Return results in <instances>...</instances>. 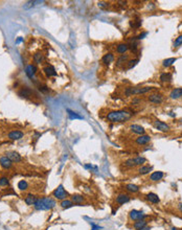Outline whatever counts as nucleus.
I'll use <instances>...</instances> for the list:
<instances>
[{"label":"nucleus","mask_w":182,"mask_h":230,"mask_svg":"<svg viewBox=\"0 0 182 230\" xmlns=\"http://www.w3.org/2000/svg\"><path fill=\"white\" fill-rule=\"evenodd\" d=\"M106 117H107V120L111 122H124L132 117V113L126 110H117V111L109 112Z\"/></svg>","instance_id":"nucleus-1"},{"label":"nucleus","mask_w":182,"mask_h":230,"mask_svg":"<svg viewBox=\"0 0 182 230\" xmlns=\"http://www.w3.org/2000/svg\"><path fill=\"white\" fill-rule=\"evenodd\" d=\"M57 205V202L50 197H43L38 198L36 203L34 204L36 210H49L52 209Z\"/></svg>","instance_id":"nucleus-2"},{"label":"nucleus","mask_w":182,"mask_h":230,"mask_svg":"<svg viewBox=\"0 0 182 230\" xmlns=\"http://www.w3.org/2000/svg\"><path fill=\"white\" fill-rule=\"evenodd\" d=\"M52 195L55 197L57 200H61V201H63V200H65V199L68 197V193H67L66 190H65V188H64V186L62 185V184H60L57 188H55L53 191H52Z\"/></svg>","instance_id":"nucleus-3"},{"label":"nucleus","mask_w":182,"mask_h":230,"mask_svg":"<svg viewBox=\"0 0 182 230\" xmlns=\"http://www.w3.org/2000/svg\"><path fill=\"white\" fill-rule=\"evenodd\" d=\"M153 89V88H151V87H142V88H127L124 93L127 96H130L132 94H142V93H147V92L151 91V90Z\"/></svg>","instance_id":"nucleus-4"},{"label":"nucleus","mask_w":182,"mask_h":230,"mask_svg":"<svg viewBox=\"0 0 182 230\" xmlns=\"http://www.w3.org/2000/svg\"><path fill=\"white\" fill-rule=\"evenodd\" d=\"M129 218H130V220H132V221L136 222V221H140V220H145V218H147V216H145L142 211H140V210L133 209V210H131L130 213H129Z\"/></svg>","instance_id":"nucleus-5"},{"label":"nucleus","mask_w":182,"mask_h":230,"mask_svg":"<svg viewBox=\"0 0 182 230\" xmlns=\"http://www.w3.org/2000/svg\"><path fill=\"white\" fill-rule=\"evenodd\" d=\"M154 126H155V129L160 131V132H168L170 131V126L168 124L163 122V121L160 120L154 121Z\"/></svg>","instance_id":"nucleus-6"},{"label":"nucleus","mask_w":182,"mask_h":230,"mask_svg":"<svg viewBox=\"0 0 182 230\" xmlns=\"http://www.w3.org/2000/svg\"><path fill=\"white\" fill-rule=\"evenodd\" d=\"M6 157L12 161V162H20L21 161V156L19 155V153L15 152V151H11V152H7L5 154Z\"/></svg>","instance_id":"nucleus-7"},{"label":"nucleus","mask_w":182,"mask_h":230,"mask_svg":"<svg viewBox=\"0 0 182 230\" xmlns=\"http://www.w3.org/2000/svg\"><path fill=\"white\" fill-rule=\"evenodd\" d=\"M130 130L134 134H137V135H145V130L143 129V126H139V124H131Z\"/></svg>","instance_id":"nucleus-8"},{"label":"nucleus","mask_w":182,"mask_h":230,"mask_svg":"<svg viewBox=\"0 0 182 230\" xmlns=\"http://www.w3.org/2000/svg\"><path fill=\"white\" fill-rule=\"evenodd\" d=\"M130 195L128 193H119L117 197H116V203L119 205H122L124 203H128L130 201Z\"/></svg>","instance_id":"nucleus-9"},{"label":"nucleus","mask_w":182,"mask_h":230,"mask_svg":"<svg viewBox=\"0 0 182 230\" xmlns=\"http://www.w3.org/2000/svg\"><path fill=\"white\" fill-rule=\"evenodd\" d=\"M23 136H24L23 132L16 130V131H12L11 133H9L7 137H9V139H11V140H19V139H21Z\"/></svg>","instance_id":"nucleus-10"},{"label":"nucleus","mask_w":182,"mask_h":230,"mask_svg":"<svg viewBox=\"0 0 182 230\" xmlns=\"http://www.w3.org/2000/svg\"><path fill=\"white\" fill-rule=\"evenodd\" d=\"M136 143L139 144V145H145V144H147L151 141V137L149 135H140L136 138Z\"/></svg>","instance_id":"nucleus-11"},{"label":"nucleus","mask_w":182,"mask_h":230,"mask_svg":"<svg viewBox=\"0 0 182 230\" xmlns=\"http://www.w3.org/2000/svg\"><path fill=\"white\" fill-rule=\"evenodd\" d=\"M0 165L3 167V168H11L13 165V162L11 160H9L6 156H3V157H1L0 158Z\"/></svg>","instance_id":"nucleus-12"},{"label":"nucleus","mask_w":182,"mask_h":230,"mask_svg":"<svg viewBox=\"0 0 182 230\" xmlns=\"http://www.w3.org/2000/svg\"><path fill=\"white\" fill-rule=\"evenodd\" d=\"M36 72H37V67L34 65H28L25 67V73L29 78H32L35 76Z\"/></svg>","instance_id":"nucleus-13"},{"label":"nucleus","mask_w":182,"mask_h":230,"mask_svg":"<svg viewBox=\"0 0 182 230\" xmlns=\"http://www.w3.org/2000/svg\"><path fill=\"white\" fill-rule=\"evenodd\" d=\"M170 97L172 99H178V98L182 97V88H175L170 91Z\"/></svg>","instance_id":"nucleus-14"},{"label":"nucleus","mask_w":182,"mask_h":230,"mask_svg":"<svg viewBox=\"0 0 182 230\" xmlns=\"http://www.w3.org/2000/svg\"><path fill=\"white\" fill-rule=\"evenodd\" d=\"M163 176H164L163 172H160V170H158V172H154L151 174L150 180L153 182H157V181H159V180H161V179L163 178Z\"/></svg>","instance_id":"nucleus-15"},{"label":"nucleus","mask_w":182,"mask_h":230,"mask_svg":"<svg viewBox=\"0 0 182 230\" xmlns=\"http://www.w3.org/2000/svg\"><path fill=\"white\" fill-rule=\"evenodd\" d=\"M147 201H150L151 203H153V204H158L159 202H160V199H159V197L156 195V193H147Z\"/></svg>","instance_id":"nucleus-16"},{"label":"nucleus","mask_w":182,"mask_h":230,"mask_svg":"<svg viewBox=\"0 0 182 230\" xmlns=\"http://www.w3.org/2000/svg\"><path fill=\"white\" fill-rule=\"evenodd\" d=\"M37 197H36L35 195H32V193H28V195H26L25 199H24V202H25L27 205H34L36 203V201H37Z\"/></svg>","instance_id":"nucleus-17"},{"label":"nucleus","mask_w":182,"mask_h":230,"mask_svg":"<svg viewBox=\"0 0 182 230\" xmlns=\"http://www.w3.org/2000/svg\"><path fill=\"white\" fill-rule=\"evenodd\" d=\"M71 201L76 205H81L84 203L85 198L81 195H71Z\"/></svg>","instance_id":"nucleus-18"},{"label":"nucleus","mask_w":182,"mask_h":230,"mask_svg":"<svg viewBox=\"0 0 182 230\" xmlns=\"http://www.w3.org/2000/svg\"><path fill=\"white\" fill-rule=\"evenodd\" d=\"M153 170V166L152 165H141L138 168V172L140 175H147L150 172Z\"/></svg>","instance_id":"nucleus-19"},{"label":"nucleus","mask_w":182,"mask_h":230,"mask_svg":"<svg viewBox=\"0 0 182 230\" xmlns=\"http://www.w3.org/2000/svg\"><path fill=\"white\" fill-rule=\"evenodd\" d=\"M124 188H126V190H127V191H129V193H138V191H139V186H137L136 184H132V183L127 184Z\"/></svg>","instance_id":"nucleus-20"},{"label":"nucleus","mask_w":182,"mask_h":230,"mask_svg":"<svg viewBox=\"0 0 182 230\" xmlns=\"http://www.w3.org/2000/svg\"><path fill=\"white\" fill-rule=\"evenodd\" d=\"M149 101L154 103H160L162 101V95L161 94H152L149 96Z\"/></svg>","instance_id":"nucleus-21"},{"label":"nucleus","mask_w":182,"mask_h":230,"mask_svg":"<svg viewBox=\"0 0 182 230\" xmlns=\"http://www.w3.org/2000/svg\"><path fill=\"white\" fill-rule=\"evenodd\" d=\"M43 71L45 72V74L47 75V76H55V75H57V72H55V69L53 68L52 66H47L45 67V68L43 69Z\"/></svg>","instance_id":"nucleus-22"},{"label":"nucleus","mask_w":182,"mask_h":230,"mask_svg":"<svg viewBox=\"0 0 182 230\" xmlns=\"http://www.w3.org/2000/svg\"><path fill=\"white\" fill-rule=\"evenodd\" d=\"M145 161H147V159L145 157H141V156L133 158V162L135 166H141V165H143V163H145Z\"/></svg>","instance_id":"nucleus-23"},{"label":"nucleus","mask_w":182,"mask_h":230,"mask_svg":"<svg viewBox=\"0 0 182 230\" xmlns=\"http://www.w3.org/2000/svg\"><path fill=\"white\" fill-rule=\"evenodd\" d=\"M147 223L145 220H140V221H136L135 223H134V228H135V230H141L142 228L145 227V226H147Z\"/></svg>","instance_id":"nucleus-24"},{"label":"nucleus","mask_w":182,"mask_h":230,"mask_svg":"<svg viewBox=\"0 0 182 230\" xmlns=\"http://www.w3.org/2000/svg\"><path fill=\"white\" fill-rule=\"evenodd\" d=\"M61 207L62 208H64V209H67V208H70V207H72L73 205H74V203H73L71 200H68V199H65V200H63V201H61Z\"/></svg>","instance_id":"nucleus-25"},{"label":"nucleus","mask_w":182,"mask_h":230,"mask_svg":"<svg viewBox=\"0 0 182 230\" xmlns=\"http://www.w3.org/2000/svg\"><path fill=\"white\" fill-rule=\"evenodd\" d=\"M67 113H68V116H69V118L71 120H73V119H83V116H81L78 113L74 112V111L67 109Z\"/></svg>","instance_id":"nucleus-26"},{"label":"nucleus","mask_w":182,"mask_h":230,"mask_svg":"<svg viewBox=\"0 0 182 230\" xmlns=\"http://www.w3.org/2000/svg\"><path fill=\"white\" fill-rule=\"evenodd\" d=\"M113 60H114V55L112 53H107L103 57V63L106 64V65H109L110 63H112Z\"/></svg>","instance_id":"nucleus-27"},{"label":"nucleus","mask_w":182,"mask_h":230,"mask_svg":"<svg viewBox=\"0 0 182 230\" xmlns=\"http://www.w3.org/2000/svg\"><path fill=\"white\" fill-rule=\"evenodd\" d=\"M128 49H129V45H128V44L120 43V44H118V46H117L116 51L118 52V53H124V52L127 51Z\"/></svg>","instance_id":"nucleus-28"},{"label":"nucleus","mask_w":182,"mask_h":230,"mask_svg":"<svg viewBox=\"0 0 182 230\" xmlns=\"http://www.w3.org/2000/svg\"><path fill=\"white\" fill-rule=\"evenodd\" d=\"M176 61H177L176 57H168V59H165V60L162 62V65H163V67H170V66H172Z\"/></svg>","instance_id":"nucleus-29"},{"label":"nucleus","mask_w":182,"mask_h":230,"mask_svg":"<svg viewBox=\"0 0 182 230\" xmlns=\"http://www.w3.org/2000/svg\"><path fill=\"white\" fill-rule=\"evenodd\" d=\"M18 94H19V96H21V97H28L29 95L32 94V91L29 89H27V88H22L20 91L18 92Z\"/></svg>","instance_id":"nucleus-30"},{"label":"nucleus","mask_w":182,"mask_h":230,"mask_svg":"<svg viewBox=\"0 0 182 230\" xmlns=\"http://www.w3.org/2000/svg\"><path fill=\"white\" fill-rule=\"evenodd\" d=\"M27 187H28V183H27L26 180H20L18 182V188L20 190H26Z\"/></svg>","instance_id":"nucleus-31"},{"label":"nucleus","mask_w":182,"mask_h":230,"mask_svg":"<svg viewBox=\"0 0 182 230\" xmlns=\"http://www.w3.org/2000/svg\"><path fill=\"white\" fill-rule=\"evenodd\" d=\"M43 60H44V55H42V53H40V52H38V53H36V55H34V61H35L37 64H41L43 62Z\"/></svg>","instance_id":"nucleus-32"},{"label":"nucleus","mask_w":182,"mask_h":230,"mask_svg":"<svg viewBox=\"0 0 182 230\" xmlns=\"http://www.w3.org/2000/svg\"><path fill=\"white\" fill-rule=\"evenodd\" d=\"M160 80L161 82H170L172 80V74L170 73H162L160 75Z\"/></svg>","instance_id":"nucleus-33"},{"label":"nucleus","mask_w":182,"mask_h":230,"mask_svg":"<svg viewBox=\"0 0 182 230\" xmlns=\"http://www.w3.org/2000/svg\"><path fill=\"white\" fill-rule=\"evenodd\" d=\"M37 3H42V1H27V2L24 4V9H30L32 6H35Z\"/></svg>","instance_id":"nucleus-34"},{"label":"nucleus","mask_w":182,"mask_h":230,"mask_svg":"<svg viewBox=\"0 0 182 230\" xmlns=\"http://www.w3.org/2000/svg\"><path fill=\"white\" fill-rule=\"evenodd\" d=\"M9 180L6 177H1L0 178V186H9Z\"/></svg>","instance_id":"nucleus-35"},{"label":"nucleus","mask_w":182,"mask_h":230,"mask_svg":"<svg viewBox=\"0 0 182 230\" xmlns=\"http://www.w3.org/2000/svg\"><path fill=\"white\" fill-rule=\"evenodd\" d=\"M138 62H139L138 59H134V60L129 61V62H128V63H129V64H128V68L132 69L134 66H136V65H137V63H138Z\"/></svg>","instance_id":"nucleus-36"},{"label":"nucleus","mask_w":182,"mask_h":230,"mask_svg":"<svg viewBox=\"0 0 182 230\" xmlns=\"http://www.w3.org/2000/svg\"><path fill=\"white\" fill-rule=\"evenodd\" d=\"M181 44H182V34H180L179 37L176 38V40H175V43H174V47H179Z\"/></svg>","instance_id":"nucleus-37"},{"label":"nucleus","mask_w":182,"mask_h":230,"mask_svg":"<svg viewBox=\"0 0 182 230\" xmlns=\"http://www.w3.org/2000/svg\"><path fill=\"white\" fill-rule=\"evenodd\" d=\"M127 59H128L127 55H121V57L118 59V61H117V64H116V65H117V66H120L121 64L124 63V62L127 61Z\"/></svg>","instance_id":"nucleus-38"},{"label":"nucleus","mask_w":182,"mask_h":230,"mask_svg":"<svg viewBox=\"0 0 182 230\" xmlns=\"http://www.w3.org/2000/svg\"><path fill=\"white\" fill-rule=\"evenodd\" d=\"M124 165L128 167H134L135 165H134V162H133V158H130L128 159L126 162H124Z\"/></svg>","instance_id":"nucleus-39"},{"label":"nucleus","mask_w":182,"mask_h":230,"mask_svg":"<svg viewBox=\"0 0 182 230\" xmlns=\"http://www.w3.org/2000/svg\"><path fill=\"white\" fill-rule=\"evenodd\" d=\"M84 167H85V168H86V170H95V172H96V170H97V167H96V166H93L92 164H85Z\"/></svg>","instance_id":"nucleus-40"},{"label":"nucleus","mask_w":182,"mask_h":230,"mask_svg":"<svg viewBox=\"0 0 182 230\" xmlns=\"http://www.w3.org/2000/svg\"><path fill=\"white\" fill-rule=\"evenodd\" d=\"M98 6H99V7H106V6H108V3L104 2V1H99V2H98Z\"/></svg>","instance_id":"nucleus-41"},{"label":"nucleus","mask_w":182,"mask_h":230,"mask_svg":"<svg viewBox=\"0 0 182 230\" xmlns=\"http://www.w3.org/2000/svg\"><path fill=\"white\" fill-rule=\"evenodd\" d=\"M91 226H92L91 230H101V227H99V226H97V225H95V224H91Z\"/></svg>","instance_id":"nucleus-42"},{"label":"nucleus","mask_w":182,"mask_h":230,"mask_svg":"<svg viewBox=\"0 0 182 230\" xmlns=\"http://www.w3.org/2000/svg\"><path fill=\"white\" fill-rule=\"evenodd\" d=\"M147 34V32H143V34H139V36H138V39H139V40H141V39H143V37H145Z\"/></svg>","instance_id":"nucleus-43"},{"label":"nucleus","mask_w":182,"mask_h":230,"mask_svg":"<svg viewBox=\"0 0 182 230\" xmlns=\"http://www.w3.org/2000/svg\"><path fill=\"white\" fill-rule=\"evenodd\" d=\"M178 209H179L180 212H182V203H179V205H178Z\"/></svg>","instance_id":"nucleus-44"},{"label":"nucleus","mask_w":182,"mask_h":230,"mask_svg":"<svg viewBox=\"0 0 182 230\" xmlns=\"http://www.w3.org/2000/svg\"><path fill=\"white\" fill-rule=\"evenodd\" d=\"M141 230H151V227H150V226H147H147H145V227L142 228Z\"/></svg>","instance_id":"nucleus-45"},{"label":"nucleus","mask_w":182,"mask_h":230,"mask_svg":"<svg viewBox=\"0 0 182 230\" xmlns=\"http://www.w3.org/2000/svg\"><path fill=\"white\" fill-rule=\"evenodd\" d=\"M168 115H170V116H172V117H175V116H176V114H175L174 112H170V113H168Z\"/></svg>","instance_id":"nucleus-46"},{"label":"nucleus","mask_w":182,"mask_h":230,"mask_svg":"<svg viewBox=\"0 0 182 230\" xmlns=\"http://www.w3.org/2000/svg\"><path fill=\"white\" fill-rule=\"evenodd\" d=\"M21 41H22V38H19V39L17 40V43H20Z\"/></svg>","instance_id":"nucleus-47"}]
</instances>
